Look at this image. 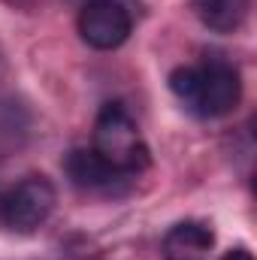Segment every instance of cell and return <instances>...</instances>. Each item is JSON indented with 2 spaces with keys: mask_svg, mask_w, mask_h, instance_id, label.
Returning <instances> with one entry per match:
<instances>
[{
  "mask_svg": "<svg viewBox=\"0 0 257 260\" xmlns=\"http://www.w3.org/2000/svg\"><path fill=\"white\" fill-rule=\"evenodd\" d=\"M173 94L200 118H221L239 106L242 79L227 61H206L200 67H179L170 73Z\"/></svg>",
  "mask_w": 257,
  "mask_h": 260,
  "instance_id": "6da1fadb",
  "label": "cell"
},
{
  "mask_svg": "<svg viewBox=\"0 0 257 260\" xmlns=\"http://www.w3.org/2000/svg\"><path fill=\"white\" fill-rule=\"evenodd\" d=\"M94 154L106 160L112 170L136 176L142 167H148V148L142 142V133L136 127L133 115L121 103H106L94 121Z\"/></svg>",
  "mask_w": 257,
  "mask_h": 260,
  "instance_id": "7a4b0ae2",
  "label": "cell"
},
{
  "mask_svg": "<svg viewBox=\"0 0 257 260\" xmlns=\"http://www.w3.org/2000/svg\"><path fill=\"white\" fill-rule=\"evenodd\" d=\"M55 185L46 176H27L0 197V224L15 233H34L55 212Z\"/></svg>",
  "mask_w": 257,
  "mask_h": 260,
  "instance_id": "3957f363",
  "label": "cell"
},
{
  "mask_svg": "<svg viewBox=\"0 0 257 260\" xmlns=\"http://www.w3.org/2000/svg\"><path fill=\"white\" fill-rule=\"evenodd\" d=\"M133 30V15L121 0H88L79 12V34L97 52L118 49Z\"/></svg>",
  "mask_w": 257,
  "mask_h": 260,
  "instance_id": "277c9868",
  "label": "cell"
},
{
  "mask_svg": "<svg viewBox=\"0 0 257 260\" xmlns=\"http://www.w3.org/2000/svg\"><path fill=\"white\" fill-rule=\"evenodd\" d=\"M67 176L82 191H115L121 182L133 179V176H124V173L112 170L106 160H100L94 154V148H76V151H70V157H67Z\"/></svg>",
  "mask_w": 257,
  "mask_h": 260,
  "instance_id": "5b68a950",
  "label": "cell"
},
{
  "mask_svg": "<svg viewBox=\"0 0 257 260\" xmlns=\"http://www.w3.org/2000/svg\"><path fill=\"white\" fill-rule=\"evenodd\" d=\"M215 245L212 227L203 221H179L164 236V260H209Z\"/></svg>",
  "mask_w": 257,
  "mask_h": 260,
  "instance_id": "8992f818",
  "label": "cell"
},
{
  "mask_svg": "<svg viewBox=\"0 0 257 260\" xmlns=\"http://www.w3.org/2000/svg\"><path fill=\"white\" fill-rule=\"evenodd\" d=\"M194 15L215 34H236L248 18V0H191Z\"/></svg>",
  "mask_w": 257,
  "mask_h": 260,
  "instance_id": "52a82bcc",
  "label": "cell"
},
{
  "mask_svg": "<svg viewBox=\"0 0 257 260\" xmlns=\"http://www.w3.org/2000/svg\"><path fill=\"white\" fill-rule=\"evenodd\" d=\"M221 260H254V257H251V251H245V248H233V251H227Z\"/></svg>",
  "mask_w": 257,
  "mask_h": 260,
  "instance_id": "ba28073f",
  "label": "cell"
}]
</instances>
